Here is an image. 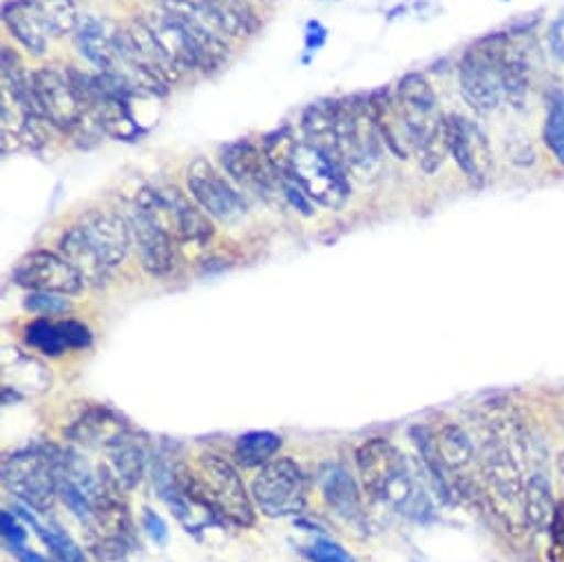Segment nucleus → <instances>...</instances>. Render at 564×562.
<instances>
[{"mask_svg":"<svg viewBox=\"0 0 564 562\" xmlns=\"http://www.w3.org/2000/svg\"><path fill=\"white\" fill-rule=\"evenodd\" d=\"M186 186L191 197L202 206V210L221 224H235L248 213V202L241 188L226 180L204 158L191 162L186 171Z\"/></svg>","mask_w":564,"mask_h":562,"instance_id":"nucleus-13","label":"nucleus"},{"mask_svg":"<svg viewBox=\"0 0 564 562\" xmlns=\"http://www.w3.org/2000/svg\"><path fill=\"white\" fill-rule=\"evenodd\" d=\"M311 483L304 469L291 456L272 458L254 474L250 496L268 518L297 516L306 509Z\"/></svg>","mask_w":564,"mask_h":562,"instance_id":"nucleus-7","label":"nucleus"},{"mask_svg":"<svg viewBox=\"0 0 564 562\" xmlns=\"http://www.w3.org/2000/svg\"><path fill=\"white\" fill-rule=\"evenodd\" d=\"M219 162L241 191H250L265 202H286L284 177L274 169L263 147L250 140L230 142L219 151Z\"/></svg>","mask_w":564,"mask_h":562,"instance_id":"nucleus-12","label":"nucleus"},{"mask_svg":"<svg viewBox=\"0 0 564 562\" xmlns=\"http://www.w3.org/2000/svg\"><path fill=\"white\" fill-rule=\"evenodd\" d=\"M557 472H560V478H562V485H564V454L557 461Z\"/></svg>","mask_w":564,"mask_h":562,"instance_id":"nucleus-37","label":"nucleus"},{"mask_svg":"<svg viewBox=\"0 0 564 562\" xmlns=\"http://www.w3.org/2000/svg\"><path fill=\"white\" fill-rule=\"evenodd\" d=\"M3 23L30 54L43 56L50 45L52 30L47 25L41 0H12L3 8Z\"/></svg>","mask_w":564,"mask_h":562,"instance_id":"nucleus-20","label":"nucleus"},{"mask_svg":"<svg viewBox=\"0 0 564 562\" xmlns=\"http://www.w3.org/2000/svg\"><path fill=\"white\" fill-rule=\"evenodd\" d=\"M32 96L36 111L61 131H74L85 125L87 109L78 87L76 67L45 65L32 72Z\"/></svg>","mask_w":564,"mask_h":562,"instance_id":"nucleus-8","label":"nucleus"},{"mask_svg":"<svg viewBox=\"0 0 564 562\" xmlns=\"http://www.w3.org/2000/svg\"><path fill=\"white\" fill-rule=\"evenodd\" d=\"M555 507L557 502L553 498L549 478L540 472H533L524 485V527L546 533Z\"/></svg>","mask_w":564,"mask_h":562,"instance_id":"nucleus-25","label":"nucleus"},{"mask_svg":"<svg viewBox=\"0 0 564 562\" xmlns=\"http://www.w3.org/2000/svg\"><path fill=\"white\" fill-rule=\"evenodd\" d=\"M0 533H3V538L8 542V549L23 547L25 538H28V533L23 531V527L14 520V516L10 511L0 514Z\"/></svg>","mask_w":564,"mask_h":562,"instance_id":"nucleus-33","label":"nucleus"},{"mask_svg":"<svg viewBox=\"0 0 564 562\" xmlns=\"http://www.w3.org/2000/svg\"><path fill=\"white\" fill-rule=\"evenodd\" d=\"M542 140L555 162L564 166V91L551 87L546 94V114L542 127Z\"/></svg>","mask_w":564,"mask_h":562,"instance_id":"nucleus-27","label":"nucleus"},{"mask_svg":"<svg viewBox=\"0 0 564 562\" xmlns=\"http://www.w3.org/2000/svg\"><path fill=\"white\" fill-rule=\"evenodd\" d=\"M28 522H32L39 531V536L43 538V542L50 547V551L54 553L56 562H89L87 560V553L76 544V540L65 533L61 527H54V525H41L36 516H32L25 507H19L17 509Z\"/></svg>","mask_w":564,"mask_h":562,"instance_id":"nucleus-28","label":"nucleus"},{"mask_svg":"<svg viewBox=\"0 0 564 562\" xmlns=\"http://www.w3.org/2000/svg\"><path fill=\"white\" fill-rule=\"evenodd\" d=\"M116 30L118 25L96 19V17H85L80 19L74 41L83 58H87L98 72H107L113 63L116 54Z\"/></svg>","mask_w":564,"mask_h":562,"instance_id":"nucleus-23","label":"nucleus"},{"mask_svg":"<svg viewBox=\"0 0 564 562\" xmlns=\"http://www.w3.org/2000/svg\"><path fill=\"white\" fill-rule=\"evenodd\" d=\"M337 116H339V100H322L311 105L302 118L304 140L330 153L333 158H337Z\"/></svg>","mask_w":564,"mask_h":562,"instance_id":"nucleus-24","label":"nucleus"},{"mask_svg":"<svg viewBox=\"0 0 564 562\" xmlns=\"http://www.w3.org/2000/svg\"><path fill=\"white\" fill-rule=\"evenodd\" d=\"M328 41V30L319 21H311L306 25V52L313 56L317 54Z\"/></svg>","mask_w":564,"mask_h":562,"instance_id":"nucleus-34","label":"nucleus"},{"mask_svg":"<svg viewBox=\"0 0 564 562\" xmlns=\"http://www.w3.org/2000/svg\"><path fill=\"white\" fill-rule=\"evenodd\" d=\"M25 309L34 315L54 317V315H67L72 311V300L67 295L58 293H30L25 300Z\"/></svg>","mask_w":564,"mask_h":562,"instance_id":"nucleus-30","label":"nucleus"},{"mask_svg":"<svg viewBox=\"0 0 564 562\" xmlns=\"http://www.w3.org/2000/svg\"><path fill=\"white\" fill-rule=\"evenodd\" d=\"M549 43H551V50L555 52V56L564 61V12L553 23V28L549 32Z\"/></svg>","mask_w":564,"mask_h":562,"instance_id":"nucleus-35","label":"nucleus"},{"mask_svg":"<svg viewBox=\"0 0 564 562\" xmlns=\"http://www.w3.org/2000/svg\"><path fill=\"white\" fill-rule=\"evenodd\" d=\"M127 217L113 210L85 213L61 239L58 252L76 268L85 287H102L131 250Z\"/></svg>","mask_w":564,"mask_h":562,"instance_id":"nucleus-1","label":"nucleus"},{"mask_svg":"<svg viewBox=\"0 0 564 562\" xmlns=\"http://www.w3.org/2000/svg\"><path fill=\"white\" fill-rule=\"evenodd\" d=\"M10 551L19 558V562H47L43 555H39V553H34V551L25 549V544H23V547H12Z\"/></svg>","mask_w":564,"mask_h":562,"instance_id":"nucleus-36","label":"nucleus"},{"mask_svg":"<svg viewBox=\"0 0 564 562\" xmlns=\"http://www.w3.org/2000/svg\"><path fill=\"white\" fill-rule=\"evenodd\" d=\"M357 469L366 491L414 520L432 518V502L419 485L408 458L388 441L372 439L357 450Z\"/></svg>","mask_w":564,"mask_h":562,"instance_id":"nucleus-2","label":"nucleus"},{"mask_svg":"<svg viewBox=\"0 0 564 562\" xmlns=\"http://www.w3.org/2000/svg\"><path fill=\"white\" fill-rule=\"evenodd\" d=\"M447 149L474 186H485L494 173L491 144L485 131L465 116H447Z\"/></svg>","mask_w":564,"mask_h":562,"instance_id":"nucleus-15","label":"nucleus"},{"mask_svg":"<svg viewBox=\"0 0 564 562\" xmlns=\"http://www.w3.org/2000/svg\"><path fill=\"white\" fill-rule=\"evenodd\" d=\"M401 111L410 153L419 158L425 173L441 169L447 149V122L438 114L436 96L432 85L421 74H408L399 80L394 94Z\"/></svg>","mask_w":564,"mask_h":562,"instance_id":"nucleus-3","label":"nucleus"},{"mask_svg":"<svg viewBox=\"0 0 564 562\" xmlns=\"http://www.w3.org/2000/svg\"><path fill=\"white\" fill-rule=\"evenodd\" d=\"M505 3H507V0H505Z\"/></svg>","mask_w":564,"mask_h":562,"instance_id":"nucleus-39","label":"nucleus"},{"mask_svg":"<svg viewBox=\"0 0 564 562\" xmlns=\"http://www.w3.org/2000/svg\"><path fill=\"white\" fill-rule=\"evenodd\" d=\"M279 447H281V439L274 432L254 430V432H248L237 439L232 458L239 467L254 469V467H263L265 463H270L274 458V454L279 452Z\"/></svg>","mask_w":564,"mask_h":562,"instance_id":"nucleus-26","label":"nucleus"},{"mask_svg":"<svg viewBox=\"0 0 564 562\" xmlns=\"http://www.w3.org/2000/svg\"><path fill=\"white\" fill-rule=\"evenodd\" d=\"M502 34H494L476 43L458 61L460 94L478 114L496 111L505 100V83L500 69Z\"/></svg>","mask_w":564,"mask_h":562,"instance_id":"nucleus-9","label":"nucleus"},{"mask_svg":"<svg viewBox=\"0 0 564 562\" xmlns=\"http://www.w3.org/2000/svg\"><path fill=\"white\" fill-rule=\"evenodd\" d=\"M284 177L293 180L311 202L330 210L344 208L350 199V175L341 162L306 140H297Z\"/></svg>","mask_w":564,"mask_h":562,"instance_id":"nucleus-6","label":"nucleus"},{"mask_svg":"<svg viewBox=\"0 0 564 562\" xmlns=\"http://www.w3.org/2000/svg\"><path fill=\"white\" fill-rule=\"evenodd\" d=\"M3 485L36 511H50L61 487V450L25 447L3 458Z\"/></svg>","mask_w":564,"mask_h":562,"instance_id":"nucleus-5","label":"nucleus"},{"mask_svg":"<svg viewBox=\"0 0 564 562\" xmlns=\"http://www.w3.org/2000/svg\"><path fill=\"white\" fill-rule=\"evenodd\" d=\"M142 527L155 544H166L169 542V527H166L164 518L160 514H155L153 509H149V507L142 509Z\"/></svg>","mask_w":564,"mask_h":562,"instance_id":"nucleus-32","label":"nucleus"},{"mask_svg":"<svg viewBox=\"0 0 564 562\" xmlns=\"http://www.w3.org/2000/svg\"><path fill=\"white\" fill-rule=\"evenodd\" d=\"M127 224L131 230L133 248L138 250L140 263L153 277H162L175 266V239L166 233L144 208L135 202L127 210Z\"/></svg>","mask_w":564,"mask_h":562,"instance_id":"nucleus-16","label":"nucleus"},{"mask_svg":"<svg viewBox=\"0 0 564 562\" xmlns=\"http://www.w3.org/2000/svg\"><path fill=\"white\" fill-rule=\"evenodd\" d=\"M199 476L221 522H232L237 527L254 525V500L246 491V485L230 461L217 454H202Z\"/></svg>","mask_w":564,"mask_h":562,"instance_id":"nucleus-11","label":"nucleus"},{"mask_svg":"<svg viewBox=\"0 0 564 562\" xmlns=\"http://www.w3.org/2000/svg\"><path fill=\"white\" fill-rule=\"evenodd\" d=\"M142 21L149 28V32L153 34V39L158 41V45L164 52V56L169 58V63L180 74L204 69L202 54L197 52V47H195L193 39L188 36L184 23L171 10L162 8L158 12L147 14Z\"/></svg>","mask_w":564,"mask_h":562,"instance_id":"nucleus-17","label":"nucleus"},{"mask_svg":"<svg viewBox=\"0 0 564 562\" xmlns=\"http://www.w3.org/2000/svg\"><path fill=\"white\" fill-rule=\"evenodd\" d=\"M105 450L109 456V469L116 476L118 485L124 491L138 487L147 472V452L138 443V439L127 430H120L113 439L107 441Z\"/></svg>","mask_w":564,"mask_h":562,"instance_id":"nucleus-22","label":"nucleus"},{"mask_svg":"<svg viewBox=\"0 0 564 562\" xmlns=\"http://www.w3.org/2000/svg\"><path fill=\"white\" fill-rule=\"evenodd\" d=\"M317 487H319L326 505L339 518H344L348 525H355L359 529L366 527L361 491L344 465H339V463L322 465L317 472Z\"/></svg>","mask_w":564,"mask_h":562,"instance_id":"nucleus-18","label":"nucleus"},{"mask_svg":"<svg viewBox=\"0 0 564 562\" xmlns=\"http://www.w3.org/2000/svg\"><path fill=\"white\" fill-rule=\"evenodd\" d=\"M17 284L30 289L32 293H58L78 295L85 284L76 268L61 255L52 250H36L23 257L14 270Z\"/></svg>","mask_w":564,"mask_h":562,"instance_id":"nucleus-14","label":"nucleus"},{"mask_svg":"<svg viewBox=\"0 0 564 562\" xmlns=\"http://www.w3.org/2000/svg\"><path fill=\"white\" fill-rule=\"evenodd\" d=\"M199 8L228 43L250 39L261 28V21L248 0H199Z\"/></svg>","mask_w":564,"mask_h":562,"instance_id":"nucleus-21","label":"nucleus"},{"mask_svg":"<svg viewBox=\"0 0 564 562\" xmlns=\"http://www.w3.org/2000/svg\"><path fill=\"white\" fill-rule=\"evenodd\" d=\"M41 8L45 12L52 36H67L76 32L80 23L76 0H41Z\"/></svg>","mask_w":564,"mask_h":562,"instance_id":"nucleus-29","label":"nucleus"},{"mask_svg":"<svg viewBox=\"0 0 564 562\" xmlns=\"http://www.w3.org/2000/svg\"><path fill=\"white\" fill-rule=\"evenodd\" d=\"M135 204L144 208L175 241L204 246L213 237L210 217L186 199L177 188L149 186L135 197Z\"/></svg>","mask_w":564,"mask_h":562,"instance_id":"nucleus-10","label":"nucleus"},{"mask_svg":"<svg viewBox=\"0 0 564 562\" xmlns=\"http://www.w3.org/2000/svg\"><path fill=\"white\" fill-rule=\"evenodd\" d=\"M306 555L311 562H355V558L337 542L333 540H315L308 549Z\"/></svg>","mask_w":564,"mask_h":562,"instance_id":"nucleus-31","label":"nucleus"},{"mask_svg":"<svg viewBox=\"0 0 564 562\" xmlns=\"http://www.w3.org/2000/svg\"><path fill=\"white\" fill-rule=\"evenodd\" d=\"M158 3H162V8H164V6H171V3H175V0H158Z\"/></svg>","mask_w":564,"mask_h":562,"instance_id":"nucleus-38","label":"nucleus"},{"mask_svg":"<svg viewBox=\"0 0 564 562\" xmlns=\"http://www.w3.org/2000/svg\"><path fill=\"white\" fill-rule=\"evenodd\" d=\"M25 342L30 348L45 357H61L67 350L89 348L94 342L91 331L76 320H36L25 326Z\"/></svg>","mask_w":564,"mask_h":562,"instance_id":"nucleus-19","label":"nucleus"},{"mask_svg":"<svg viewBox=\"0 0 564 562\" xmlns=\"http://www.w3.org/2000/svg\"><path fill=\"white\" fill-rule=\"evenodd\" d=\"M337 158L346 173L359 182H375L386 166V142L370 98L339 100Z\"/></svg>","mask_w":564,"mask_h":562,"instance_id":"nucleus-4","label":"nucleus"}]
</instances>
